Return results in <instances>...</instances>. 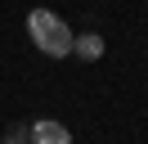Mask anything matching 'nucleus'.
<instances>
[{
	"label": "nucleus",
	"instance_id": "1",
	"mask_svg": "<svg viewBox=\"0 0 148 144\" xmlns=\"http://www.w3.org/2000/svg\"><path fill=\"white\" fill-rule=\"evenodd\" d=\"M27 36L36 41L40 54H49V59H67V54H72V41H76V32L54 14V9H32L27 14Z\"/></svg>",
	"mask_w": 148,
	"mask_h": 144
},
{
	"label": "nucleus",
	"instance_id": "4",
	"mask_svg": "<svg viewBox=\"0 0 148 144\" xmlns=\"http://www.w3.org/2000/svg\"><path fill=\"white\" fill-rule=\"evenodd\" d=\"M5 144H32V126H23V122H14L9 131H5Z\"/></svg>",
	"mask_w": 148,
	"mask_h": 144
},
{
	"label": "nucleus",
	"instance_id": "3",
	"mask_svg": "<svg viewBox=\"0 0 148 144\" xmlns=\"http://www.w3.org/2000/svg\"><path fill=\"white\" fill-rule=\"evenodd\" d=\"M103 36L99 32H76V41H72V54L76 59H85V63H94V59H103Z\"/></svg>",
	"mask_w": 148,
	"mask_h": 144
},
{
	"label": "nucleus",
	"instance_id": "2",
	"mask_svg": "<svg viewBox=\"0 0 148 144\" xmlns=\"http://www.w3.org/2000/svg\"><path fill=\"white\" fill-rule=\"evenodd\" d=\"M32 144H72V131L54 117H40V122H32Z\"/></svg>",
	"mask_w": 148,
	"mask_h": 144
}]
</instances>
